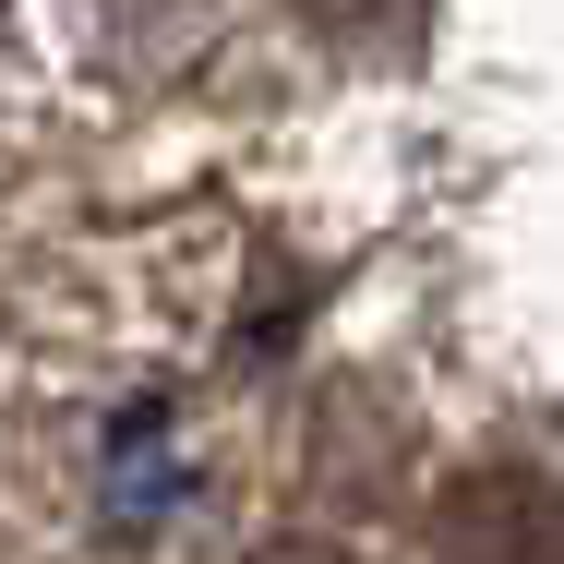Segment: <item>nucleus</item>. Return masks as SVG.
I'll return each mask as SVG.
<instances>
[{
  "label": "nucleus",
  "mask_w": 564,
  "mask_h": 564,
  "mask_svg": "<svg viewBox=\"0 0 564 564\" xmlns=\"http://www.w3.org/2000/svg\"><path fill=\"white\" fill-rule=\"evenodd\" d=\"M445 564H564V480L553 468H468L433 517Z\"/></svg>",
  "instance_id": "nucleus-1"
},
{
  "label": "nucleus",
  "mask_w": 564,
  "mask_h": 564,
  "mask_svg": "<svg viewBox=\"0 0 564 564\" xmlns=\"http://www.w3.org/2000/svg\"><path fill=\"white\" fill-rule=\"evenodd\" d=\"M264 564H337V553H264Z\"/></svg>",
  "instance_id": "nucleus-2"
}]
</instances>
